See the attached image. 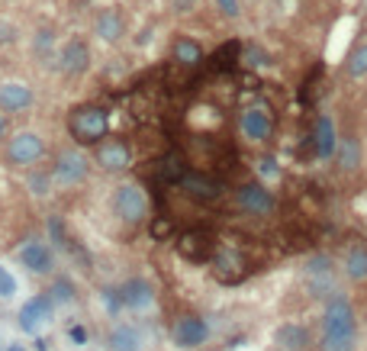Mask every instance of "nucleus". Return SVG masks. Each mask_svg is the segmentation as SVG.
<instances>
[{
	"instance_id": "obj_6",
	"label": "nucleus",
	"mask_w": 367,
	"mask_h": 351,
	"mask_svg": "<svg viewBox=\"0 0 367 351\" xmlns=\"http://www.w3.org/2000/svg\"><path fill=\"white\" fill-rule=\"evenodd\" d=\"M52 313H55L52 297L49 293H36V297H29L20 306V329L26 335H39L52 322Z\"/></svg>"
},
{
	"instance_id": "obj_12",
	"label": "nucleus",
	"mask_w": 367,
	"mask_h": 351,
	"mask_svg": "<svg viewBox=\"0 0 367 351\" xmlns=\"http://www.w3.org/2000/svg\"><path fill=\"white\" fill-rule=\"evenodd\" d=\"M58 68H62L64 77H81L91 68V49H87L84 39H71V43L62 45L58 52Z\"/></svg>"
},
{
	"instance_id": "obj_22",
	"label": "nucleus",
	"mask_w": 367,
	"mask_h": 351,
	"mask_svg": "<svg viewBox=\"0 0 367 351\" xmlns=\"http://www.w3.org/2000/svg\"><path fill=\"white\" fill-rule=\"evenodd\" d=\"M277 345H281L283 351H306L309 332H306L303 326H296V322H287V326L277 329Z\"/></svg>"
},
{
	"instance_id": "obj_26",
	"label": "nucleus",
	"mask_w": 367,
	"mask_h": 351,
	"mask_svg": "<svg viewBox=\"0 0 367 351\" xmlns=\"http://www.w3.org/2000/svg\"><path fill=\"white\" fill-rule=\"evenodd\" d=\"M16 297V277L0 265V300H13Z\"/></svg>"
},
{
	"instance_id": "obj_30",
	"label": "nucleus",
	"mask_w": 367,
	"mask_h": 351,
	"mask_svg": "<svg viewBox=\"0 0 367 351\" xmlns=\"http://www.w3.org/2000/svg\"><path fill=\"white\" fill-rule=\"evenodd\" d=\"M216 10H220L222 16H229V20H239V16H241V3H239V0H216Z\"/></svg>"
},
{
	"instance_id": "obj_7",
	"label": "nucleus",
	"mask_w": 367,
	"mask_h": 351,
	"mask_svg": "<svg viewBox=\"0 0 367 351\" xmlns=\"http://www.w3.org/2000/svg\"><path fill=\"white\" fill-rule=\"evenodd\" d=\"M52 178L62 187H74V184H81L87 178V158L81 152L74 149H62L55 155V165H52Z\"/></svg>"
},
{
	"instance_id": "obj_2",
	"label": "nucleus",
	"mask_w": 367,
	"mask_h": 351,
	"mask_svg": "<svg viewBox=\"0 0 367 351\" xmlns=\"http://www.w3.org/2000/svg\"><path fill=\"white\" fill-rule=\"evenodd\" d=\"M106 129H110V117H106L104 107L97 104H84V107H74L68 113V136L78 142V145H97L106 138Z\"/></svg>"
},
{
	"instance_id": "obj_33",
	"label": "nucleus",
	"mask_w": 367,
	"mask_h": 351,
	"mask_svg": "<svg viewBox=\"0 0 367 351\" xmlns=\"http://www.w3.org/2000/svg\"><path fill=\"white\" fill-rule=\"evenodd\" d=\"M7 136V113H0V138Z\"/></svg>"
},
{
	"instance_id": "obj_25",
	"label": "nucleus",
	"mask_w": 367,
	"mask_h": 351,
	"mask_svg": "<svg viewBox=\"0 0 367 351\" xmlns=\"http://www.w3.org/2000/svg\"><path fill=\"white\" fill-rule=\"evenodd\" d=\"M49 297H52V303H71L74 300V287L68 277H58V280H52V287L45 290Z\"/></svg>"
},
{
	"instance_id": "obj_23",
	"label": "nucleus",
	"mask_w": 367,
	"mask_h": 351,
	"mask_svg": "<svg viewBox=\"0 0 367 351\" xmlns=\"http://www.w3.org/2000/svg\"><path fill=\"white\" fill-rule=\"evenodd\" d=\"M345 277H348V280H355V284H364V280H367V248H364V245L348 248V255H345Z\"/></svg>"
},
{
	"instance_id": "obj_1",
	"label": "nucleus",
	"mask_w": 367,
	"mask_h": 351,
	"mask_svg": "<svg viewBox=\"0 0 367 351\" xmlns=\"http://www.w3.org/2000/svg\"><path fill=\"white\" fill-rule=\"evenodd\" d=\"M322 341L325 351H355L357 319L355 306L345 293H332L322 309Z\"/></svg>"
},
{
	"instance_id": "obj_27",
	"label": "nucleus",
	"mask_w": 367,
	"mask_h": 351,
	"mask_svg": "<svg viewBox=\"0 0 367 351\" xmlns=\"http://www.w3.org/2000/svg\"><path fill=\"white\" fill-rule=\"evenodd\" d=\"M338 155H342V168H355L357 165V142L355 138H345V145H338Z\"/></svg>"
},
{
	"instance_id": "obj_3",
	"label": "nucleus",
	"mask_w": 367,
	"mask_h": 351,
	"mask_svg": "<svg viewBox=\"0 0 367 351\" xmlns=\"http://www.w3.org/2000/svg\"><path fill=\"white\" fill-rule=\"evenodd\" d=\"M3 158H7V165H13V168H29V165H36V161H43L45 158L43 136H39V132H32V129L16 132V136L7 142Z\"/></svg>"
},
{
	"instance_id": "obj_32",
	"label": "nucleus",
	"mask_w": 367,
	"mask_h": 351,
	"mask_svg": "<svg viewBox=\"0 0 367 351\" xmlns=\"http://www.w3.org/2000/svg\"><path fill=\"white\" fill-rule=\"evenodd\" d=\"M52 45H55V39H52V32H39V36H36V52L39 55H52Z\"/></svg>"
},
{
	"instance_id": "obj_13",
	"label": "nucleus",
	"mask_w": 367,
	"mask_h": 351,
	"mask_svg": "<svg viewBox=\"0 0 367 351\" xmlns=\"http://www.w3.org/2000/svg\"><path fill=\"white\" fill-rule=\"evenodd\" d=\"M16 258H20V265L26 267V271H32V274H49L55 267V255L52 248L45 242H39V239H29V242L20 245V252H16Z\"/></svg>"
},
{
	"instance_id": "obj_29",
	"label": "nucleus",
	"mask_w": 367,
	"mask_h": 351,
	"mask_svg": "<svg viewBox=\"0 0 367 351\" xmlns=\"http://www.w3.org/2000/svg\"><path fill=\"white\" fill-rule=\"evenodd\" d=\"M68 341H71L74 348H84L87 345V329L81 322H71V326H68Z\"/></svg>"
},
{
	"instance_id": "obj_5",
	"label": "nucleus",
	"mask_w": 367,
	"mask_h": 351,
	"mask_svg": "<svg viewBox=\"0 0 367 351\" xmlns=\"http://www.w3.org/2000/svg\"><path fill=\"white\" fill-rule=\"evenodd\" d=\"M210 339V326L203 316H178V319L171 322V341H174V348L180 351H193L200 348L203 341Z\"/></svg>"
},
{
	"instance_id": "obj_10",
	"label": "nucleus",
	"mask_w": 367,
	"mask_h": 351,
	"mask_svg": "<svg viewBox=\"0 0 367 351\" xmlns=\"http://www.w3.org/2000/svg\"><path fill=\"white\" fill-rule=\"evenodd\" d=\"M94 161L104 171H126L132 165V152L123 138H104L94 145Z\"/></svg>"
},
{
	"instance_id": "obj_9",
	"label": "nucleus",
	"mask_w": 367,
	"mask_h": 351,
	"mask_svg": "<svg viewBox=\"0 0 367 351\" xmlns=\"http://www.w3.org/2000/svg\"><path fill=\"white\" fill-rule=\"evenodd\" d=\"M180 191L187 193V197H193V200H200V203H216L222 193H226V187H222V181H216L213 174L187 171V174L180 178Z\"/></svg>"
},
{
	"instance_id": "obj_20",
	"label": "nucleus",
	"mask_w": 367,
	"mask_h": 351,
	"mask_svg": "<svg viewBox=\"0 0 367 351\" xmlns=\"http://www.w3.org/2000/svg\"><path fill=\"white\" fill-rule=\"evenodd\" d=\"M171 58H174L180 68H197V64H203V45H200L197 39H190V36H180V39H174Z\"/></svg>"
},
{
	"instance_id": "obj_17",
	"label": "nucleus",
	"mask_w": 367,
	"mask_h": 351,
	"mask_svg": "<svg viewBox=\"0 0 367 351\" xmlns=\"http://www.w3.org/2000/svg\"><path fill=\"white\" fill-rule=\"evenodd\" d=\"M313 152L319 161H329L332 155L338 152V132H335V123L329 113L316 119V132H313Z\"/></svg>"
},
{
	"instance_id": "obj_31",
	"label": "nucleus",
	"mask_w": 367,
	"mask_h": 351,
	"mask_svg": "<svg viewBox=\"0 0 367 351\" xmlns=\"http://www.w3.org/2000/svg\"><path fill=\"white\" fill-rule=\"evenodd\" d=\"M258 174H261L264 181H274V178L281 174V168H277V158H261V161H258Z\"/></svg>"
},
{
	"instance_id": "obj_4",
	"label": "nucleus",
	"mask_w": 367,
	"mask_h": 351,
	"mask_svg": "<svg viewBox=\"0 0 367 351\" xmlns=\"http://www.w3.org/2000/svg\"><path fill=\"white\" fill-rule=\"evenodd\" d=\"M113 213L126 226H139L148 216V197L139 184H123L113 191Z\"/></svg>"
},
{
	"instance_id": "obj_35",
	"label": "nucleus",
	"mask_w": 367,
	"mask_h": 351,
	"mask_svg": "<svg viewBox=\"0 0 367 351\" xmlns=\"http://www.w3.org/2000/svg\"><path fill=\"white\" fill-rule=\"evenodd\" d=\"M364 223H367V219H364Z\"/></svg>"
},
{
	"instance_id": "obj_18",
	"label": "nucleus",
	"mask_w": 367,
	"mask_h": 351,
	"mask_svg": "<svg viewBox=\"0 0 367 351\" xmlns=\"http://www.w3.org/2000/svg\"><path fill=\"white\" fill-rule=\"evenodd\" d=\"M178 252L190 261H206L213 255V239L210 232H203V229H190V232L180 235L178 242Z\"/></svg>"
},
{
	"instance_id": "obj_16",
	"label": "nucleus",
	"mask_w": 367,
	"mask_h": 351,
	"mask_svg": "<svg viewBox=\"0 0 367 351\" xmlns=\"http://www.w3.org/2000/svg\"><path fill=\"white\" fill-rule=\"evenodd\" d=\"M306 280H309V287H313L316 293H332V290H335V265H332V258H325V255L309 258Z\"/></svg>"
},
{
	"instance_id": "obj_21",
	"label": "nucleus",
	"mask_w": 367,
	"mask_h": 351,
	"mask_svg": "<svg viewBox=\"0 0 367 351\" xmlns=\"http://www.w3.org/2000/svg\"><path fill=\"white\" fill-rule=\"evenodd\" d=\"M94 29L100 39H106V43H116V39H123V32H126V23H123V16L116 10H104L100 16H97Z\"/></svg>"
},
{
	"instance_id": "obj_8",
	"label": "nucleus",
	"mask_w": 367,
	"mask_h": 351,
	"mask_svg": "<svg viewBox=\"0 0 367 351\" xmlns=\"http://www.w3.org/2000/svg\"><path fill=\"white\" fill-rule=\"evenodd\" d=\"M235 203H239V210H245L248 216H268L274 213V193L264 187V184H241L239 191H235Z\"/></svg>"
},
{
	"instance_id": "obj_28",
	"label": "nucleus",
	"mask_w": 367,
	"mask_h": 351,
	"mask_svg": "<svg viewBox=\"0 0 367 351\" xmlns=\"http://www.w3.org/2000/svg\"><path fill=\"white\" fill-rule=\"evenodd\" d=\"M52 174H49V171H39V174H29V187H32V193H39V197H43V193H49V187H52Z\"/></svg>"
},
{
	"instance_id": "obj_14",
	"label": "nucleus",
	"mask_w": 367,
	"mask_h": 351,
	"mask_svg": "<svg viewBox=\"0 0 367 351\" xmlns=\"http://www.w3.org/2000/svg\"><path fill=\"white\" fill-rule=\"evenodd\" d=\"M36 104V94L26 81H3L0 84V113H23Z\"/></svg>"
},
{
	"instance_id": "obj_19",
	"label": "nucleus",
	"mask_w": 367,
	"mask_h": 351,
	"mask_svg": "<svg viewBox=\"0 0 367 351\" xmlns=\"http://www.w3.org/2000/svg\"><path fill=\"white\" fill-rule=\"evenodd\" d=\"M110 351H142V332L132 322H116L110 332Z\"/></svg>"
},
{
	"instance_id": "obj_24",
	"label": "nucleus",
	"mask_w": 367,
	"mask_h": 351,
	"mask_svg": "<svg viewBox=\"0 0 367 351\" xmlns=\"http://www.w3.org/2000/svg\"><path fill=\"white\" fill-rule=\"evenodd\" d=\"M345 75L351 77V81H361V77H367V36L361 39V43L348 52L345 58Z\"/></svg>"
},
{
	"instance_id": "obj_34",
	"label": "nucleus",
	"mask_w": 367,
	"mask_h": 351,
	"mask_svg": "<svg viewBox=\"0 0 367 351\" xmlns=\"http://www.w3.org/2000/svg\"><path fill=\"white\" fill-rule=\"evenodd\" d=\"M7 351H29V348H26V345H20V341H10V345H7Z\"/></svg>"
},
{
	"instance_id": "obj_11",
	"label": "nucleus",
	"mask_w": 367,
	"mask_h": 351,
	"mask_svg": "<svg viewBox=\"0 0 367 351\" xmlns=\"http://www.w3.org/2000/svg\"><path fill=\"white\" fill-rule=\"evenodd\" d=\"M239 129L248 142H268L274 132V119L264 107H245L239 113Z\"/></svg>"
},
{
	"instance_id": "obj_15",
	"label": "nucleus",
	"mask_w": 367,
	"mask_h": 351,
	"mask_svg": "<svg viewBox=\"0 0 367 351\" xmlns=\"http://www.w3.org/2000/svg\"><path fill=\"white\" fill-rule=\"evenodd\" d=\"M119 297H123V309H132V313H142L155 303V287L148 284L145 277H129L126 284L119 287Z\"/></svg>"
}]
</instances>
